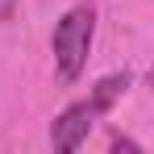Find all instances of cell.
<instances>
[{
	"mask_svg": "<svg viewBox=\"0 0 154 154\" xmlns=\"http://www.w3.org/2000/svg\"><path fill=\"white\" fill-rule=\"evenodd\" d=\"M13 8H17V0H0V21H8V17H13Z\"/></svg>",
	"mask_w": 154,
	"mask_h": 154,
	"instance_id": "3957f363",
	"label": "cell"
},
{
	"mask_svg": "<svg viewBox=\"0 0 154 154\" xmlns=\"http://www.w3.org/2000/svg\"><path fill=\"white\" fill-rule=\"evenodd\" d=\"M125 88H129V75H125V71H121V75H104L100 83L92 88L88 100H75L71 108H63V112L54 117V125H50V146L63 150V154H67V150H79V146L88 142L92 125H96L104 112L125 96Z\"/></svg>",
	"mask_w": 154,
	"mask_h": 154,
	"instance_id": "6da1fadb",
	"label": "cell"
},
{
	"mask_svg": "<svg viewBox=\"0 0 154 154\" xmlns=\"http://www.w3.org/2000/svg\"><path fill=\"white\" fill-rule=\"evenodd\" d=\"M92 38H96V8L92 4H75L71 13H63V21L54 25L50 50H54V67L63 83H75L88 67L92 54Z\"/></svg>",
	"mask_w": 154,
	"mask_h": 154,
	"instance_id": "7a4b0ae2",
	"label": "cell"
}]
</instances>
